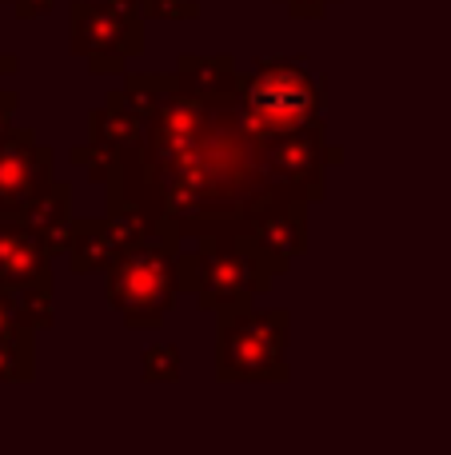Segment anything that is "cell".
<instances>
[{
  "label": "cell",
  "instance_id": "obj_1",
  "mask_svg": "<svg viewBox=\"0 0 451 455\" xmlns=\"http://www.w3.org/2000/svg\"><path fill=\"white\" fill-rule=\"evenodd\" d=\"M236 116L256 148L280 136L324 128V80L292 56H260L256 68L244 72Z\"/></svg>",
  "mask_w": 451,
  "mask_h": 455
},
{
  "label": "cell",
  "instance_id": "obj_2",
  "mask_svg": "<svg viewBox=\"0 0 451 455\" xmlns=\"http://www.w3.org/2000/svg\"><path fill=\"white\" fill-rule=\"evenodd\" d=\"M184 235L180 228L152 235V240L128 248L116 264L104 272V296L108 307L124 320L128 331H152L168 320L176 296H184L180 288V256Z\"/></svg>",
  "mask_w": 451,
  "mask_h": 455
},
{
  "label": "cell",
  "instance_id": "obj_3",
  "mask_svg": "<svg viewBox=\"0 0 451 455\" xmlns=\"http://www.w3.org/2000/svg\"><path fill=\"white\" fill-rule=\"evenodd\" d=\"M180 288L196 296L200 312H228L252 304L272 288L276 272L240 240V232H204L184 240L180 256Z\"/></svg>",
  "mask_w": 451,
  "mask_h": 455
},
{
  "label": "cell",
  "instance_id": "obj_4",
  "mask_svg": "<svg viewBox=\"0 0 451 455\" xmlns=\"http://www.w3.org/2000/svg\"><path fill=\"white\" fill-rule=\"evenodd\" d=\"M292 315L284 307L240 304L216 312V376L224 384H284Z\"/></svg>",
  "mask_w": 451,
  "mask_h": 455
},
{
  "label": "cell",
  "instance_id": "obj_5",
  "mask_svg": "<svg viewBox=\"0 0 451 455\" xmlns=\"http://www.w3.org/2000/svg\"><path fill=\"white\" fill-rule=\"evenodd\" d=\"M72 56L88 64L92 76L124 72L128 56L144 52V12L140 0H72Z\"/></svg>",
  "mask_w": 451,
  "mask_h": 455
},
{
  "label": "cell",
  "instance_id": "obj_6",
  "mask_svg": "<svg viewBox=\"0 0 451 455\" xmlns=\"http://www.w3.org/2000/svg\"><path fill=\"white\" fill-rule=\"evenodd\" d=\"M236 232L272 272L284 275L308 251V200L288 188H272L260 204L248 208Z\"/></svg>",
  "mask_w": 451,
  "mask_h": 455
},
{
  "label": "cell",
  "instance_id": "obj_7",
  "mask_svg": "<svg viewBox=\"0 0 451 455\" xmlns=\"http://www.w3.org/2000/svg\"><path fill=\"white\" fill-rule=\"evenodd\" d=\"M260 172L272 188H288L296 196L312 200H324V176L328 164H340L344 148L328 144L324 128H308V132H292V136H280L272 144H260Z\"/></svg>",
  "mask_w": 451,
  "mask_h": 455
},
{
  "label": "cell",
  "instance_id": "obj_8",
  "mask_svg": "<svg viewBox=\"0 0 451 455\" xmlns=\"http://www.w3.org/2000/svg\"><path fill=\"white\" fill-rule=\"evenodd\" d=\"M56 180V152L36 140L32 128H8L0 136V216H20Z\"/></svg>",
  "mask_w": 451,
  "mask_h": 455
},
{
  "label": "cell",
  "instance_id": "obj_9",
  "mask_svg": "<svg viewBox=\"0 0 451 455\" xmlns=\"http://www.w3.org/2000/svg\"><path fill=\"white\" fill-rule=\"evenodd\" d=\"M52 251L20 216H0V291H52Z\"/></svg>",
  "mask_w": 451,
  "mask_h": 455
},
{
  "label": "cell",
  "instance_id": "obj_10",
  "mask_svg": "<svg viewBox=\"0 0 451 455\" xmlns=\"http://www.w3.org/2000/svg\"><path fill=\"white\" fill-rule=\"evenodd\" d=\"M176 84L196 100H236L244 72H236V56L216 52V56H192L184 52L176 60Z\"/></svg>",
  "mask_w": 451,
  "mask_h": 455
},
{
  "label": "cell",
  "instance_id": "obj_11",
  "mask_svg": "<svg viewBox=\"0 0 451 455\" xmlns=\"http://www.w3.org/2000/svg\"><path fill=\"white\" fill-rule=\"evenodd\" d=\"M88 140L100 144L104 152H112L116 160H124L132 148H140L144 140V116L136 112V104L128 100V92H108L104 104L88 116Z\"/></svg>",
  "mask_w": 451,
  "mask_h": 455
},
{
  "label": "cell",
  "instance_id": "obj_12",
  "mask_svg": "<svg viewBox=\"0 0 451 455\" xmlns=\"http://www.w3.org/2000/svg\"><path fill=\"white\" fill-rule=\"evenodd\" d=\"M36 379V328L0 291V387Z\"/></svg>",
  "mask_w": 451,
  "mask_h": 455
},
{
  "label": "cell",
  "instance_id": "obj_13",
  "mask_svg": "<svg viewBox=\"0 0 451 455\" xmlns=\"http://www.w3.org/2000/svg\"><path fill=\"white\" fill-rule=\"evenodd\" d=\"M20 220L28 228H36L40 240H44V248L52 251V256H68L72 220H76V216H72V184L56 176V180L48 184L28 208H24Z\"/></svg>",
  "mask_w": 451,
  "mask_h": 455
},
{
  "label": "cell",
  "instance_id": "obj_14",
  "mask_svg": "<svg viewBox=\"0 0 451 455\" xmlns=\"http://www.w3.org/2000/svg\"><path fill=\"white\" fill-rule=\"evenodd\" d=\"M180 371H184V363H180V347L168 344V339L152 344L148 352H144V360H140V376H144V384H176V379H180Z\"/></svg>",
  "mask_w": 451,
  "mask_h": 455
},
{
  "label": "cell",
  "instance_id": "obj_15",
  "mask_svg": "<svg viewBox=\"0 0 451 455\" xmlns=\"http://www.w3.org/2000/svg\"><path fill=\"white\" fill-rule=\"evenodd\" d=\"M68 156H72V164H84V176H88V180H92V184H104V188H108L112 176L120 172V160L112 156V152H104L100 144H92V140L80 144V148H72Z\"/></svg>",
  "mask_w": 451,
  "mask_h": 455
},
{
  "label": "cell",
  "instance_id": "obj_16",
  "mask_svg": "<svg viewBox=\"0 0 451 455\" xmlns=\"http://www.w3.org/2000/svg\"><path fill=\"white\" fill-rule=\"evenodd\" d=\"M144 20H196L200 4L196 0H140Z\"/></svg>",
  "mask_w": 451,
  "mask_h": 455
},
{
  "label": "cell",
  "instance_id": "obj_17",
  "mask_svg": "<svg viewBox=\"0 0 451 455\" xmlns=\"http://www.w3.org/2000/svg\"><path fill=\"white\" fill-rule=\"evenodd\" d=\"M276 4H284L288 16H296V20H320L336 0H276Z\"/></svg>",
  "mask_w": 451,
  "mask_h": 455
},
{
  "label": "cell",
  "instance_id": "obj_18",
  "mask_svg": "<svg viewBox=\"0 0 451 455\" xmlns=\"http://www.w3.org/2000/svg\"><path fill=\"white\" fill-rule=\"evenodd\" d=\"M12 8L20 20H40V16H48L56 8V0H12Z\"/></svg>",
  "mask_w": 451,
  "mask_h": 455
},
{
  "label": "cell",
  "instance_id": "obj_19",
  "mask_svg": "<svg viewBox=\"0 0 451 455\" xmlns=\"http://www.w3.org/2000/svg\"><path fill=\"white\" fill-rule=\"evenodd\" d=\"M16 92H0V136L12 128V116H16Z\"/></svg>",
  "mask_w": 451,
  "mask_h": 455
},
{
  "label": "cell",
  "instance_id": "obj_20",
  "mask_svg": "<svg viewBox=\"0 0 451 455\" xmlns=\"http://www.w3.org/2000/svg\"><path fill=\"white\" fill-rule=\"evenodd\" d=\"M16 68H20V56H12V52H4V48H0V76H12Z\"/></svg>",
  "mask_w": 451,
  "mask_h": 455
},
{
  "label": "cell",
  "instance_id": "obj_21",
  "mask_svg": "<svg viewBox=\"0 0 451 455\" xmlns=\"http://www.w3.org/2000/svg\"><path fill=\"white\" fill-rule=\"evenodd\" d=\"M0 4H12V0H0Z\"/></svg>",
  "mask_w": 451,
  "mask_h": 455
}]
</instances>
